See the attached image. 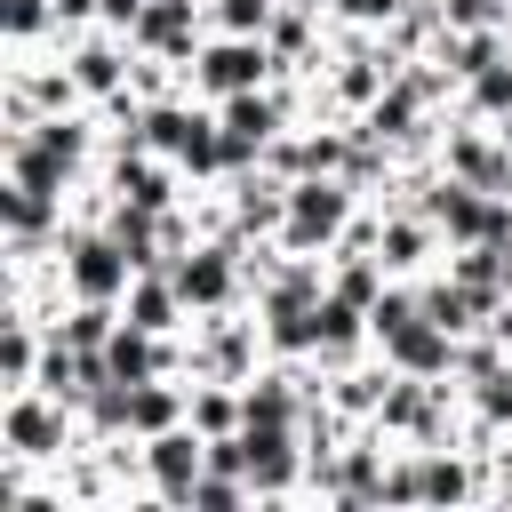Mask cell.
<instances>
[{
  "instance_id": "obj_1",
  "label": "cell",
  "mask_w": 512,
  "mask_h": 512,
  "mask_svg": "<svg viewBox=\"0 0 512 512\" xmlns=\"http://www.w3.org/2000/svg\"><path fill=\"white\" fill-rule=\"evenodd\" d=\"M64 288H72V304H120L128 296V280H136V256L112 240V232H64Z\"/></svg>"
},
{
  "instance_id": "obj_2",
  "label": "cell",
  "mask_w": 512,
  "mask_h": 512,
  "mask_svg": "<svg viewBox=\"0 0 512 512\" xmlns=\"http://www.w3.org/2000/svg\"><path fill=\"white\" fill-rule=\"evenodd\" d=\"M344 224H352V184H344V176H296V184H288V216H280V240H288L296 256L328 248Z\"/></svg>"
},
{
  "instance_id": "obj_3",
  "label": "cell",
  "mask_w": 512,
  "mask_h": 512,
  "mask_svg": "<svg viewBox=\"0 0 512 512\" xmlns=\"http://www.w3.org/2000/svg\"><path fill=\"white\" fill-rule=\"evenodd\" d=\"M64 408H72V400H56V392L24 384V392L8 400V416H0V440H8V456H16V464H56V456H64V440H72Z\"/></svg>"
},
{
  "instance_id": "obj_4",
  "label": "cell",
  "mask_w": 512,
  "mask_h": 512,
  "mask_svg": "<svg viewBox=\"0 0 512 512\" xmlns=\"http://www.w3.org/2000/svg\"><path fill=\"white\" fill-rule=\"evenodd\" d=\"M280 56H272V40H256V32H224L216 48H200L192 56V88L200 96H248V88H264V72H272Z\"/></svg>"
},
{
  "instance_id": "obj_5",
  "label": "cell",
  "mask_w": 512,
  "mask_h": 512,
  "mask_svg": "<svg viewBox=\"0 0 512 512\" xmlns=\"http://www.w3.org/2000/svg\"><path fill=\"white\" fill-rule=\"evenodd\" d=\"M200 472H208V432L200 424H168V432L144 440V480H152L160 504H184Z\"/></svg>"
},
{
  "instance_id": "obj_6",
  "label": "cell",
  "mask_w": 512,
  "mask_h": 512,
  "mask_svg": "<svg viewBox=\"0 0 512 512\" xmlns=\"http://www.w3.org/2000/svg\"><path fill=\"white\" fill-rule=\"evenodd\" d=\"M376 344H384V360H392L400 376H424V384L456 368V328H440V320H432L424 304H416V312H408L400 328H384Z\"/></svg>"
},
{
  "instance_id": "obj_7",
  "label": "cell",
  "mask_w": 512,
  "mask_h": 512,
  "mask_svg": "<svg viewBox=\"0 0 512 512\" xmlns=\"http://www.w3.org/2000/svg\"><path fill=\"white\" fill-rule=\"evenodd\" d=\"M240 472H248V488H256V496H288V488H296V472H304V456H296L288 424H240Z\"/></svg>"
},
{
  "instance_id": "obj_8",
  "label": "cell",
  "mask_w": 512,
  "mask_h": 512,
  "mask_svg": "<svg viewBox=\"0 0 512 512\" xmlns=\"http://www.w3.org/2000/svg\"><path fill=\"white\" fill-rule=\"evenodd\" d=\"M168 280L184 288V304H192V312H224V304H232V288H240V256H232V240H216V248L176 256V264H168Z\"/></svg>"
},
{
  "instance_id": "obj_9",
  "label": "cell",
  "mask_w": 512,
  "mask_h": 512,
  "mask_svg": "<svg viewBox=\"0 0 512 512\" xmlns=\"http://www.w3.org/2000/svg\"><path fill=\"white\" fill-rule=\"evenodd\" d=\"M280 136V96L248 88V96H224V144H232V168L264 160V144Z\"/></svg>"
},
{
  "instance_id": "obj_10",
  "label": "cell",
  "mask_w": 512,
  "mask_h": 512,
  "mask_svg": "<svg viewBox=\"0 0 512 512\" xmlns=\"http://www.w3.org/2000/svg\"><path fill=\"white\" fill-rule=\"evenodd\" d=\"M120 312H128L136 328H152V336H168V328H176V320H184L192 304H184V288H176V280H168V272L152 264V272H136V280H128V296H120Z\"/></svg>"
},
{
  "instance_id": "obj_11",
  "label": "cell",
  "mask_w": 512,
  "mask_h": 512,
  "mask_svg": "<svg viewBox=\"0 0 512 512\" xmlns=\"http://www.w3.org/2000/svg\"><path fill=\"white\" fill-rule=\"evenodd\" d=\"M192 24H200L192 0H152L128 32H136V48H152V56H192Z\"/></svg>"
},
{
  "instance_id": "obj_12",
  "label": "cell",
  "mask_w": 512,
  "mask_h": 512,
  "mask_svg": "<svg viewBox=\"0 0 512 512\" xmlns=\"http://www.w3.org/2000/svg\"><path fill=\"white\" fill-rule=\"evenodd\" d=\"M104 360H112V376H120V384H144V376H160V368H168V344H160L152 328H136V320L120 312V328H112Z\"/></svg>"
},
{
  "instance_id": "obj_13",
  "label": "cell",
  "mask_w": 512,
  "mask_h": 512,
  "mask_svg": "<svg viewBox=\"0 0 512 512\" xmlns=\"http://www.w3.org/2000/svg\"><path fill=\"white\" fill-rule=\"evenodd\" d=\"M168 424H192V400H184L176 384H160V376L128 384V432L152 440V432H168Z\"/></svg>"
},
{
  "instance_id": "obj_14",
  "label": "cell",
  "mask_w": 512,
  "mask_h": 512,
  "mask_svg": "<svg viewBox=\"0 0 512 512\" xmlns=\"http://www.w3.org/2000/svg\"><path fill=\"white\" fill-rule=\"evenodd\" d=\"M424 240H432V216H424V208H416V216H392V224L376 232L384 272H416V264H424Z\"/></svg>"
},
{
  "instance_id": "obj_15",
  "label": "cell",
  "mask_w": 512,
  "mask_h": 512,
  "mask_svg": "<svg viewBox=\"0 0 512 512\" xmlns=\"http://www.w3.org/2000/svg\"><path fill=\"white\" fill-rule=\"evenodd\" d=\"M112 184H120V200H136V208H160V216H168V168L136 160V144L112 160Z\"/></svg>"
},
{
  "instance_id": "obj_16",
  "label": "cell",
  "mask_w": 512,
  "mask_h": 512,
  "mask_svg": "<svg viewBox=\"0 0 512 512\" xmlns=\"http://www.w3.org/2000/svg\"><path fill=\"white\" fill-rule=\"evenodd\" d=\"M40 336H32V320L24 312H8V336H0V376H8V392H24L32 376H40Z\"/></svg>"
},
{
  "instance_id": "obj_17",
  "label": "cell",
  "mask_w": 512,
  "mask_h": 512,
  "mask_svg": "<svg viewBox=\"0 0 512 512\" xmlns=\"http://www.w3.org/2000/svg\"><path fill=\"white\" fill-rule=\"evenodd\" d=\"M296 376H256V392H240V408H248V424H288L296 432V392H288Z\"/></svg>"
},
{
  "instance_id": "obj_18",
  "label": "cell",
  "mask_w": 512,
  "mask_h": 512,
  "mask_svg": "<svg viewBox=\"0 0 512 512\" xmlns=\"http://www.w3.org/2000/svg\"><path fill=\"white\" fill-rule=\"evenodd\" d=\"M416 496L424 504H456V496H472V472L456 456H416Z\"/></svg>"
},
{
  "instance_id": "obj_19",
  "label": "cell",
  "mask_w": 512,
  "mask_h": 512,
  "mask_svg": "<svg viewBox=\"0 0 512 512\" xmlns=\"http://www.w3.org/2000/svg\"><path fill=\"white\" fill-rule=\"evenodd\" d=\"M72 88L80 96H120V48H80L72 56Z\"/></svg>"
},
{
  "instance_id": "obj_20",
  "label": "cell",
  "mask_w": 512,
  "mask_h": 512,
  "mask_svg": "<svg viewBox=\"0 0 512 512\" xmlns=\"http://www.w3.org/2000/svg\"><path fill=\"white\" fill-rule=\"evenodd\" d=\"M184 504H192V512H240V504H248V480H240V472H216V464H208V472L192 480V496H184Z\"/></svg>"
},
{
  "instance_id": "obj_21",
  "label": "cell",
  "mask_w": 512,
  "mask_h": 512,
  "mask_svg": "<svg viewBox=\"0 0 512 512\" xmlns=\"http://www.w3.org/2000/svg\"><path fill=\"white\" fill-rule=\"evenodd\" d=\"M192 424H200L208 440H224V432H240V424H248V408L216 384V392H192Z\"/></svg>"
},
{
  "instance_id": "obj_22",
  "label": "cell",
  "mask_w": 512,
  "mask_h": 512,
  "mask_svg": "<svg viewBox=\"0 0 512 512\" xmlns=\"http://www.w3.org/2000/svg\"><path fill=\"white\" fill-rule=\"evenodd\" d=\"M472 112H488V120H512V56H496L488 72H472Z\"/></svg>"
},
{
  "instance_id": "obj_23",
  "label": "cell",
  "mask_w": 512,
  "mask_h": 512,
  "mask_svg": "<svg viewBox=\"0 0 512 512\" xmlns=\"http://www.w3.org/2000/svg\"><path fill=\"white\" fill-rule=\"evenodd\" d=\"M184 136H192V112H184V104H152V112H144V144H152V152H168V160H176V152H184Z\"/></svg>"
},
{
  "instance_id": "obj_24",
  "label": "cell",
  "mask_w": 512,
  "mask_h": 512,
  "mask_svg": "<svg viewBox=\"0 0 512 512\" xmlns=\"http://www.w3.org/2000/svg\"><path fill=\"white\" fill-rule=\"evenodd\" d=\"M272 16H280V0H216V32H272Z\"/></svg>"
},
{
  "instance_id": "obj_25",
  "label": "cell",
  "mask_w": 512,
  "mask_h": 512,
  "mask_svg": "<svg viewBox=\"0 0 512 512\" xmlns=\"http://www.w3.org/2000/svg\"><path fill=\"white\" fill-rule=\"evenodd\" d=\"M0 24H8V40H32V32H48V24H56V0H8V8H0Z\"/></svg>"
},
{
  "instance_id": "obj_26",
  "label": "cell",
  "mask_w": 512,
  "mask_h": 512,
  "mask_svg": "<svg viewBox=\"0 0 512 512\" xmlns=\"http://www.w3.org/2000/svg\"><path fill=\"white\" fill-rule=\"evenodd\" d=\"M472 408H480V424H512V368H496V376H480V392H472Z\"/></svg>"
},
{
  "instance_id": "obj_27",
  "label": "cell",
  "mask_w": 512,
  "mask_h": 512,
  "mask_svg": "<svg viewBox=\"0 0 512 512\" xmlns=\"http://www.w3.org/2000/svg\"><path fill=\"white\" fill-rule=\"evenodd\" d=\"M304 48H312V24H304V0H296V8L272 16V56H304Z\"/></svg>"
},
{
  "instance_id": "obj_28",
  "label": "cell",
  "mask_w": 512,
  "mask_h": 512,
  "mask_svg": "<svg viewBox=\"0 0 512 512\" xmlns=\"http://www.w3.org/2000/svg\"><path fill=\"white\" fill-rule=\"evenodd\" d=\"M448 32H472V24H496V0H432Z\"/></svg>"
},
{
  "instance_id": "obj_29",
  "label": "cell",
  "mask_w": 512,
  "mask_h": 512,
  "mask_svg": "<svg viewBox=\"0 0 512 512\" xmlns=\"http://www.w3.org/2000/svg\"><path fill=\"white\" fill-rule=\"evenodd\" d=\"M336 8H344V16H360V24H392L408 0H336Z\"/></svg>"
},
{
  "instance_id": "obj_30",
  "label": "cell",
  "mask_w": 512,
  "mask_h": 512,
  "mask_svg": "<svg viewBox=\"0 0 512 512\" xmlns=\"http://www.w3.org/2000/svg\"><path fill=\"white\" fill-rule=\"evenodd\" d=\"M88 16H104V0H56V24H88Z\"/></svg>"
},
{
  "instance_id": "obj_31",
  "label": "cell",
  "mask_w": 512,
  "mask_h": 512,
  "mask_svg": "<svg viewBox=\"0 0 512 512\" xmlns=\"http://www.w3.org/2000/svg\"><path fill=\"white\" fill-rule=\"evenodd\" d=\"M144 8H152V0H104V24H136Z\"/></svg>"
},
{
  "instance_id": "obj_32",
  "label": "cell",
  "mask_w": 512,
  "mask_h": 512,
  "mask_svg": "<svg viewBox=\"0 0 512 512\" xmlns=\"http://www.w3.org/2000/svg\"><path fill=\"white\" fill-rule=\"evenodd\" d=\"M304 8H320V0H304ZM328 8H336V0H328Z\"/></svg>"
}]
</instances>
